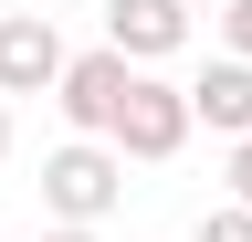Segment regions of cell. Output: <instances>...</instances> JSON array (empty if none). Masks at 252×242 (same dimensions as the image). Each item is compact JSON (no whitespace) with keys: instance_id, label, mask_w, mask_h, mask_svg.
<instances>
[{"instance_id":"obj_4","label":"cell","mask_w":252,"mask_h":242,"mask_svg":"<svg viewBox=\"0 0 252 242\" xmlns=\"http://www.w3.org/2000/svg\"><path fill=\"white\" fill-rule=\"evenodd\" d=\"M63 64H74V53H63V32L42 11H11V21H0V105H11V95H53Z\"/></svg>"},{"instance_id":"obj_3","label":"cell","mask_w":252,"mask_h":242,"mask_svg":"<svg viewBox=\"0 0 252 242\" xmlns=\"http://www.w3.org/2000/svg\"><path fill=\"white\" fill-rule=\"evenodd\" d=\"M189 127H200V116H189V84H158V74H137V95H126V116H116V158H179L189 147Z\"/></svg>"},{"instance_id":"obj_12","label":"cell","mask_w":252,"mask_h":242,"mask_svg":"<svg viewBox=\"0 0 252 242\" xmlns=\"http://www.w3.org/2000/svg\"><path fill=\"white\" fill-rule=\"evenodd\" d=\"M179 11H210V0H179Z\"/></svg>"},{"instance_id":"obj_9","label":"cell","mask_w":252,"mask_h":242,"mask_svg":"<svg viewBox=\"0 0 252 242\" xmlns=\"http://www.w3.org/2000/svg\"><path fill=\"white\" fill-rule=\"evenodd\" d=\"M231 210H252V137L231 147Z\"/></svg>"},{"instance_id":"obj_7","label":"cell","mask_w":252,"mask_h":242,"mask_svg":"<svg viewBox=\"0 0 252 242\" xmlns=\"http://www.w3.org/2000/svg\"><path fill=\"white\" fill-rule=\"evenodd\" d=\"M189 242H252V210L220 200V210H200V232H189Z\"/></svg>"},{"instance_id":"obj_6","label":"cell","mask_w":252,"mask_h":242,"mask_svg":"<svg viewBox=\"0 0 252 242\" xmlns=\"http://www.w3.org/2000/svg\"><path fill=\"white\" fill-rule=\"evenodd\" d=\"M189 116H200L210 137H231V147H242V137H252V64H231V53H220V64L189 84Z\"/></svg>"},{"instance_id":"obj_8","label":"cell","mask_w":252,"mask_h":242,"mask_svg":"<svg viewBox=\"0 0 252 242\" xmlns=\"http://www.w3.org/2000/svg\"><path fill=\"white\" fill-rule=\"evenodd\" d=\"M220 42H231V64H252V0H231V11H220Z\"/></svg>"},{"instance_id":"obj_1","label":"cell","mask_w":252,"mask_h":242,"mask_svg":"<svg viewBox=\"0 0 252 242\" xmlns=\"http://www.w3.org/2000/svg\"><path fill=\"white\" fill-rule=\"evenodd\" d=\"M116 200H126V158H116V147L74 137V147H53V158H42V210H53L63 232H94Z\"/></svg>"},{"instance_id":"obj_5","label":"cell","mask_w":252,"mask_h":242,"mask_svg":"<svg viewBox=\"0 0 252 242\" xmlns=\"http://www.w3.org/2000/svg\"><path fill=\"white\" fill-rule=\"evenodd\" d=\"M179 42H189V11H179V0H105V53H126V64H168Z\"/></svg>"},{"instance_id":"obj_11","label":"cell","mask_w":252,"mask_h":242,"mask_svg":"<svg viewBox=\"0 0 252 242\" xmlns=\"http://www.w3.org/2000/svg\"><path fill=\"white\" fill-rule=\"evenodd\" d=\"M0 158H11V105H0Z\"/></svg>"},{"instance_id":"obj_2","label":"cell","mask_w":252,"mask_h":242,"mask_svg":"<svg viewBox=\"0 0 252 242\" xmlns=\"http://www.w3.org/2000/svg\"><path fill=\"white\" fill-rule=\"evenodd\" d=\"M126 95H137V64L126 53H74L63 64V84H53V105H63V127L74 137H94V147H116V116H126Z\"/></svg>"},{"instance_id":"obj_10","label":"cell","mask_w":252,"mask_h":242,"mask_svg":"<svg viewBox=\"0 0 252 242\" xmlns=\"http://www.w3.org/2000/svg\"><path fill=\"white\" fill-rule=\"evenodd\" d=\"M42 242H94V232H63V221H53V232H42Z\"/></svg>"}]
</instances>
